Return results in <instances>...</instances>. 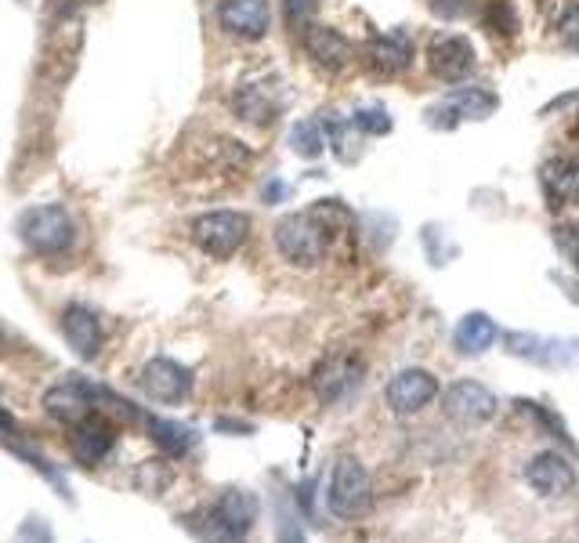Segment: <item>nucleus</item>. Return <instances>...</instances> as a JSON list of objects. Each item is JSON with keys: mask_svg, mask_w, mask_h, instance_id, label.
Returning a JSON list of instances; mask_svg holds the SVG:
<instances>
[{"mask_svg": "<svg viewBox=\"0 0 579 543\" xmlns=\"http://www.w3.org/2000/svg\"><path fill=\"white\" fill-rule=\"evenodd\" d=\"M283 195H286V185H283V181H268V185H265V200H268V203H279Z\"/></svg>", "mask_w": 579, "mask_h": 543, "instance_id": "38", "label": "nucleus"}, {"mask_svg": "<svg viewBox=\"0 0 579 543\" xmlns=\"http://www.w3.org/2000/svg\"><path fill=\"white\" fill-rule=\"evenodd\" d=\"M116 445V428L99 413H91L88 420L73 424V434H69V450L77 456V464L83 467H99L105 456L113 453Z\"/></svg>", "mask_w": 579, "mask_h": 543, "instance_id": "17", "label": "nucleus"}, {"mask_svg": "<svg viewBox=\"0 0 579 543\" xmlns=\"http://www.w3.org/2000/svg\"><path fill=\"white\" fill-rule=\"evenodd\" d=\"M432 8H435L442 18H460V15H464V11L471 8V0H432Z\"/></svg>", "mask_w": 579, "mask_h": 543, "instance_id": "37", "label": "nucleus"}, {"mask_svg": "<svg viewBox=\"0 0 579 543\" xmlns=\"http://www.w3.org/2000/svg\"><path fill=\"white\" fill-rule=\"evenodd\" d=\"M275 540L279 543H308L301 529V515H297L294 500L275 496Z\"/></svg>", "mask_w": 579, "mask_h": 543, "instance_id": "26", "label": "nucleus"}, {"mask_svg": "<svg viewBox=\"0 0 579 543\" xmlns=\"http://www.w3.org/2000/svg\"><path fill=\"white\" fill-rule=\"evenodd\" d=\"M362 380H366V366H362L359 355H330L323 363L316 366L312 374V388L323 406H340V402H348L356 391L362 388Z\"/></svg>", "mask_w": 579, "mask_h": 543, "instance_id": "5", "label": "nucleus"}, {"mask_svg": "<svg viewBox=\"0 0 579 543\" xmlns=\"http://www.w3.org/2000/svg\"><path fill=\"white\" fill-rule=\"evenodd\" d=\"M362 59L377 76L391 80V76H402L413 65V40L406 33L391 29V33H377V37L366 40L362 48Z\"/></svg>", "mask_w": 579, "mask_h": 543, "instance_id": "14", "label": "nucleus"}, {"mask_svg": "<svg viewBox=\"0 0 579 543\" xmlns=\"http://www.w3.org/2000/svg\"><path fill=\"white\" fill-rule=\"evenodd\" d=\"M170 467L164 460H145L142 467H138V485L145 489V493H164V489L170 485Z\"/></svg>", "mask_w": 579, "mask_h": 543, "instance_id": "32", "label": "nucleus"}, {"mask_svg": "<svg viewBox=\"0 0 579 543\" xmlns=\"http://www.w3.org/2000/svg\"><path fill=\"white\" fill-rule=\"evenodd\" d=\"M185 526L196 532L200 543H243V536H235V532L218 526V521H214L207 510H203V515H196V518H185Z\"/></svg>", "mask_w": 579, "mask_h": 543, "instance_id": "29", "label": "nucleus"}, {"mask_svg": "<svg viewBox=\"0 0 579 543\" xmlns=\"http://www.w3.org/2000/svg\"><path fill=\"white\" fill-rule=\"evenodd\" d=\"M15 543H55V532H51V526L40 515H29L23 529H18Z\"/></svg>", "mask_w": 579, "mask_h": 543, "instance_id": "35", "label": "nucleus"}, {"mask_svg": "<svg viewBox=\"0 0 579 543\" xmlns=\"http://www.w3.org/2000/svg\"><path fill=\"white\" fill-rule=\"evenodd\" d=\"M232 109L243 124L272 127L279 119V113H283V98H279V91L272 84H243V87H235Z\"/></svg>", "mask_w": 579, "mask_h": 543, "instance_id": "18", "label": "nucleus"}, {"mask_svg": "<svg viewBox=\"0 0 579 543\" xmlns=\"http://www.w3.org/2000/svg\"><path fill=\"white\" fill-rule=\"evenodd\" d=\"M0 442H4L8 450H12L23 464L34 467V471L44 478V482L55 489L62 500H66V504H73V485H69V478H66V471H62L59 464H51L48 456L37 450V445H29V442L23 439V434H8V439H0Z\"/></svg>", "mask_w": 579, "mask_h": 543, "instance_id": "22", "label": "nucleus"}, {"mask_svg": "<svg viewBox=\"0 0 579 543\" xmlns=\"http://www.w3.org/2000/svg\"><path fill=\"white\" fill-rule=\"evenodd\" d=\"M351 124H356L362 135L381 138V135H388V130H391V116H388V109H384V105H366V109H356V113H351Z\"/></svg>", "mask_w": 579, "mask_h": 543, "instance_id": "28", "label": "nucleus"}, {"mask_svg": "<svg viewBox=\"0 0 579 543\" xmlns=\"http://www.w3.org/2000/svg\"><path fill=\"white\" fill-rule=\"evenodd\" d=\"M18 239L34 250V254L55 257L66 254L77 239V225H73L69 211L62 203H44V206H29L18 214Z\"/></svg>", "mask_w": 579, "mask_h": 543, "instance_id": "2", "label": "nucleus"}, {"mask_svg": "<svg viewBox=\"0 0 579 543\" xmlns=\"http://www.w3.org/2000/svg\"><path fill=\"white\" fill-rule=\"evenodd\" d=\"M540 189L546 203L554 206H576L579 203V156H554L540 167Z\"/></svg>", "mask_w": 579, "mask_h": 543, "instance_id": "19", "label": "nucleus"}, {"mask_svg": "<svg viewBox=\"0 0 579 543\" xmlns=\"http://www.w3.org/2000/svg\"><path fill=\"white\" fill-rule=\"evenodd\" d=\"M497 109H500V98L492 94L489 87L471 84V87H456V91H449L442 102L427 109V124L453 130L456 124H464V119H489Z\"/></svg>", "mask_w": 579, "mask_h": 543, "instance_id": "6", "label": "nucleus"}, {"mask_svg": "<svg viewBox=\"0 0 579 543\" xmlns=\"http://www.w3.org/2000/svg\"><path fill=\"white\" fill-rule=\"evenodd\" d=\"M214 431H221V434H254V424L250 420H235V417H218L214 420Z\"/></svg>", "mask_w": 579, "mask_h": 543, "instance_id": "36", "label": "nucleus"}, {"mask_svg": "<svg viewBox=\"0 0 579 543\" xmlns=\"http://www.w3.org/2000/svg\"><path fill=\"white\" fill-rule=\"evenodd\" d=\"M18 4H26V0H18Z\"/></svg>", "mask_w": 579, "mask_h": 543, "instance_id": "40", "label": "nucleus"}, {"mask_svg": "<svg viewBox=\"0 0 579 543\" xmlns=\"http://www.w3.org/2000/svg\"><path fill=\"white\" fill-rule=\"evenodd\" d=\"M554 247L579 268V225L576 222H557L554 225Z\"/></svg>", "mask_w": 579, "mask_h": 543, "instance_id": "33", "label": "nucleus"}, {"mask_svg": "<svg viewBox=\"0 0 579 543\" xmlns=\"http://www.w3.org/2000/svg\"><path fill=\"white\" fill-rule=\"evenodd\" d=\"M218 22L235 40H261L272 29V4L268 0H221Z\"/></svg>", "mask_w": 579, "mask_h": 543, "instance_id": "13", "label": "nucleus"}, {"mask_svg": "<svg viewBox=\"0 0 579 543\" xmlns=\"http://www.w3.org/2000/svg\"><path fill=\"white\" fill-rule=\"evenodd\" d=\"M351 222H356V217H351L348 206H340V200H319L316 206H308V211L279 217L275 250L290 265L316 268L319 261H326L330 247H334V236Z\"/></svg>", "mask_w": 579, "mask_h": 543, "instance_id": "1", "label": "nucleus"}, {"mask_svg": "<svg viewBox=\"0 0 579 543\" xmlns=\"http://www.w3.org/2000/svg\"><path fill=\"white\" fill-rule=\"evenodd\" d=\"M301 48L323 73H345L351 59H356V48H351V40L345 33L334 26H319V22H312V26L301 33Z\"/></svg>", "mask_w": 579, "mask_h": 543, "instance_id": "12", "label": "nucleus"}, {"mask_svg": "<svg viewBox=\"0 0 579 543\" xmlns=\"http://www.w3.org/2000/svg\"><path fill=\"white\" fill-rule=\"evenodd\" d=\"M557 37H562L568 51H579V4H568L557 15Z\"/></svg>", "mask_w": 579, "mask_h": 543, "instance_id": "34", "label": "nucleus"}, {"mask_svg": "<svg viewBox=\"0 0 579 543\" xmlns=\"http://www.w3.org/2000/svg\"><path fill=\"white\" fill-rule=\"evenodd\" d=\"M145 431H149V439H153L167 456H175V460L189 456L200 445L196 428H189V424H181V420H170V417H156V413L145 417Z\"/></svg>", "mask_w": 579, "mask_h": 543, "instance_id": "20", "label": "nucleus"}, {"mask_svg": "<svg viewBox=\"0 0 579 543\" xmlns=\"http://www.w3.org/2000/svg\"><path fill=\"white\" fill-rule=\"evenodd\" d=\"M514 406H518L525 417H529L536 428H540V434H546V439H554V442H562L568 453H579L576 442H572V434H568V428H565V420L557 417L551 406H543V402H536V399H518Z\"/></svg>", "mask_w": 579, "mask_h": 543, "instance_id": "23", "label": "nucleus"}, {"mask_svg": "<svg viewBox=\"0 0 579 543\" xmlns=\"http://www.w3.org/2000/svg\"><path fill=\"white\" fill-rule=\"evenodd\" d=\"M373 504V485L359 456H340L326 485V507L334 518H362Z\"/></svg>", "mask_w": 579, "mask_h": 543, "instance_id": "3", "label": "nucleus"}, {"mask_svg": "<svg viewBox=\"0 0 579 543\" xmlns=\"http://www.w3.org/2000/svg\"><path fill=\"white\" fill-rule=\"evenodd\" d=\"M572 358H579V341H572Z\"/></svg>", "mask_w": 579, "mask_h": 543, "instance_id": "39", "label": "nucleus"}, {"mask_svg": "<svg viewBox=\"0 0 579 543\" xmlns=\"http://www.w3.org/2000/svg\"><path fill=\"white\" fill-rule=\"evenodd\" d=\"M500 341V326L486 312H467L453 330V348L460 355H486Z\"/></svg>", "mask_w": 579, "mask_h": 543, "instance_id": "21", "label": "nucleus"}, {"mask_svg": "<svg viewBox=\"0 0 579 543\" xmlns=\"http://www.w3.org/2000/svg\"><path fill=\"white\" fill-rule=\"evenodd\" d=\"M438 395H442V384H438V377L432 374V369H424V366L399 369V374L388 380V388H384L388 409L399 413V417L421 413L424 406H432Z\"/></svg>", "mask_w": 579, "mask_h": 543, "instance_id": "8", "label": "nucleus"}, {"mask_svg": "<svg viewBox=\"0 0 579 543\" xmlns=\"http://www.w3.org/2000/svg\"><path fill=\"white\" fill-rule=\"evenodd\" d=\"M427 65H432V73L442 84H464L467 76L475 73L478 51H475V43L467 37H460V33H446V37H438L432 43V51H427Z\"/></svg>", "mask_w": 579, "mask_h": 543, "instance_id": "11", "label": "nucleus"}, {"mask_svg": "<svg viewBox=\"0 0 579 543\" xmlns=\"http://www.w3.org/2000/svg\"><path fill=\"white\" fill-rule=\"evenodd\" d=\"M323 135H326L330 152H334L340 163H356L359 160V135H362V130L351 124V116L340 119V116L330 113L323 119Z\"/></svg>", "mask_w": 579, "mask_h": 543, "instance_id": "24", "label": "nucleus"}, {"mask_svg": "<svg viewBox=\"0 0 579 543\" xmlns=\"http://www.w3.org/2000/svg\"><path fill=\"white\" fill-rule=\"evenodd\" d=\"M486 29L489 33H503V37H514V29H518V18H514L511 0H492L489 11H486Z\"/></svg>", "mask_w": 579, "mask_h": 543, "instance_id": "31", "label": "nucleus"}, {"mask_svg": "<svg viewBox=\"0 0 579 543\" xmlns=\"http://www.w3.org/2000/svg\"><path fill=\"white\" fill-rule=\"evenodd\" d=\"M525 482H529L532 493L554 500V496H568V493H572L576 482H579V475H576V464L568 460L565 453L543 450V453H536L529 464H525Z\"/></svg>", "mask_w": 579, "mask_h": 543, "instance_id": "10", "label": "nucleus"}, {"mask_svg": "<svg viewBox=\"0 0 579 543\" xmlns=\"http://www.w3.org/2000/svg\"><path fill=\"white\" fill-rule=\"evenodd\" d=\"M207 515L218 521V526L246 540V532L261 518V496L250 493V489H224V493L207 507Z\"/></svg>", "mask_w": 579, "mask_h": 543, "instance_id": "16", "label": "nucleus"}, {"mask_svg": "<svg viewBox=\"0 0 579 543\" xmlns=\"http://www.w3.org/2000/svg\"><path fill=\"white\" fill-rule=\"evenodd\" d=\"M294 507H297V515H301L305 521H312V526H319V475H308L305 482H297L294 485Z\"/></svg>", "mask_w": 579, "mask_h": 543, "instance_id": "27", "label": "nucleus"}, {"mask_svg": "<svg viewBox=\"0 0 579 543\" xmlns=\"http://www.w3.org/2000/svg\"><path fill=\"white\" fill-rule=\"evenodd\" d=\"M283 11H286V26L301 37V33L316 22L319 0H283Z\"/></svg>", "mask_w": 579, "mask_h": 543, "instance_id": "30", "label": "nucleus"}, {"mask_svg": "<svg viewBox=\"0 0 579 543\" xmlns=\"http://www.w3.org/2000/svg\"><path fill=\"white\" fill-rule=\"evenodd\" d=\"M290 149H294L301 160H319L326 152L323 124H316V119H301V124H294V130H290Z\"/></svg>", "mask_w": 579, "mask_h": 543, "instance_id": "25", "label": "nucleus"}, {"mask_svg": "<svg viewBox=\"0 0 579 543\" xmlns=\"http://www.w3.org/2000/svg\"><path fill=\"white\" fill-rule=\"evenodd\" d=\"M497 409L500 399L481 380H453L442 391V413L460 428H478V424L497 417Z\"/></svg>", "mask_w": 579, "mask_h": 543, "instance_id": "7", "label": "nucleus"}, {"mask_svg": "<svg viewBox=\"0 0 579 543\" xmlns=\"http://www.w3.org/2000/svg\"><path fill=\"white\" fill-rule=\"evenodd\" d=\"M138 388L145 391V399L164 402V406H178V402H185L192 391V369L175 363V358H167V355H156L145 363L142 377H138Z\"/></svg>", "mask_w": 579, "mask_h": 543, "instance_id": "9", "label": "nucleus"}, {"mask_svg": "<svg viewBox=\"0 0 579 543\" xmlns=\"http://www.w3.org/2000/svg\"><path fill=\"white\" fill-rule=\"evenodd\" d=\"M62 337L69 341V348L77 352L80 358H94L102 352V341H105V330H102V319H99V312L88 308V304H80V301H73L62 308Z\"/></svg>", "mask_w": 579, "mask_h": 543, "instance_id": "15", "label": "nucleus"}, {"mask_svg": "<svg viewBox=\"0 0 579 543\" xmlns=\"http://www.w3.org/2000/svg\"><path fill=\"white\" fill-rule=\"evenodd\" d=\"M246 239H250V217L243 211H210L192 222V243L218 261H229Z\"/></svg>", "mask_w": 579, "mask_h": 543, "instance_id": "4", "label": "nucleus"}]
</instances>
